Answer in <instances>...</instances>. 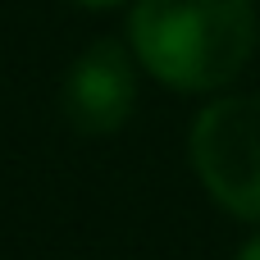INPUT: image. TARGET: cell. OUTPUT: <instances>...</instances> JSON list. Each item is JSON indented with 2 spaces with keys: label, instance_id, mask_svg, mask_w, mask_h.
<instances>
[{
  "label": "cell",
  "instance_id": "6da1fadb",
  "mask_svg": "<svg viewBox=\"0 0 260 260\" xmlns=\"http://www.w3.org/2000/svg\"><path fill=\"white\" fill-rule=\"evenodd\" d=\"M256 41V0H133L128 9V50L137 64L187 96L238 82Z\"/></svg>",
  "mask_w": 260,
  "mask_h": 260
},
{
  "label": "cell",
  "instance_id": "7a4b0ae2",
  "mask_svg": "<svg viewBox=\"0 0 260 260\" xmlns=\"http://www.w3.org/2000/svg\"><path fill=\"white\" fill-rule=\"evenodd\" d=\"M206 197L242 224H260V96H215L187 133Z\"/></svg>",
  "mask_w": 260,
  "mask_h": 260
},
{
  "label": "cell",
  "instance_id": "3957f363",
  "mask_svg": "<svg viewBox=\"0 0 260 260\" xmlns=\"http://www.w3.org/2000/svg\"><path fill=\"white\" fill-rule=\"evenodd\" d=\"M137 69L142 64L123 41H114V37L91 41L69 64L64 87H59V110H64L69 128L82 137L119 133L137 110Z\"/></svg>",
  "mask_w": 260,
  "mask_h": 260
},
{
  "label": "cell",
  "instance_id": "277c9868",
  "mask_svg": "<svg viewBox=\"0 0 260 260\" xmlns=\"http://www.w3.org/2000/svg\"><path fill=\"white\" fill-rule=\"evenodd\" d=\"M233 260H260V233H256V238H247V242L233 251Z\"/></svg>",
  "mask_w": 260,
  "mask_h": 260
},
{
  "label": "cell",
  "instance_id": "5b68a950",
  "mask_svg": "<svg viewBox=\"0 0 260 260\" xmlns=\"http://www.w3.org/2000/svg\"><path fill=\"white\" fill-rule=\"evenodd\" d=\"M82 9H114V5H133V0H73Z\"/></svg>",
  "mask_w": 260,
  "mask_h": 260
}]
</instances>
